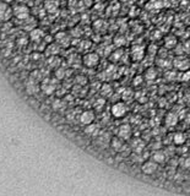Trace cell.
<instances>
[{"instance_id": "cell-1", "label": "cell", "mask_w": 190, "mask_h": 196, "mask_svg": "<svg viewBox=\"0 0 190 196\" xmlns=\"http://www.w3.org/2000/svg\"><path fill=\"white\" fill-rule=\"evenodd\" d=\"M57 77L55 79H50V77H45L42 82H41V91L47 95V96H50L53 95L57 88H58V82H57Z\"/></svg>"}, {"instance_id": "cell-2", "label": "cell", "mask_w": 190, "mask_h": 196, "mask_svg": "<svg viewBox=\"0 0 190 196\" xmlns=\"http://www.w3.org/2000/svg\"><path fill=\"white\" fill-rule=\"evenodd\" d=\"M12 12H14V16L20 20V21H24L26 19H28L31 16V11L28 9V6H26L25 4H17L12 7Z\"/></svg>"}, {"instance_id": "cell-3", "label": "cell", "mask_w": 190, "mask_h": 196, "mask_svg": "<svg viewBox=\"0 0 190 196\" xmlns=\"http://www.w3.org/2000/svg\"><path fill=\"white\" fill-rule=\"evenodd\" d=\"M127 107L124 102H115L110 108V114L115 119H122L127 115Z\"/></svg>"}, {"instance_id": "cell-4", "label": "cell", "mask_w": 190, "mask_h": 196, "mask_svg": "<svg viewBox=\"0 0 190 196\" xmlns=\"http://www.w3.org/2000/svg\"><path fill=\"white\" fill-rule=\"evenodd\" d=\"M98 63H99V55L97 53H86L82 57V64L86 67L93 69L98 65Z\"/></svg>"}, {"instance_id": "cell-5", "label": "cell", "mask_w": 190, "mask_h": 196, "mask_svg": "<svg viewBox=\"0 0 190 196\" xmlns=\"http://www.w3.org/2000/svg\"><path fill=\"white\" fill-rule=\"evenodd\" d=\"M11 16H14V12H12V9L11 6H9V4L1 1L0 2V21H4V22H7Z\"/></svg>"}, {"instance_id": "cell-6", "label": "cell", "mask_w": 190, "mask_h": 196, "mask_svg": "<svg viewBox=\"0 0 190 196\" xmlns=\"http://www.w3.org/2000/svg\"><path fill=\"white\" fill-rule=\"evenodd\" d=\"M95 112L93 110H91V109H87V110H84L81 114H80V117H79V121L82 124V125H90V124H92L93 121H95Z\"/></svg>"}, {"instance_id": "cell-7", "label": "cell", "mask_w": 190, "mask_h": 196, "mask_svg": "<svg viewBox=\"0 0 190 196\" xmlns=\"http://www.w3.org/2000/svg\"><path fill=\"white\" fill-rule=\"evenodd\" d=\"M158 169V163H156L155 161H146L141 164V172L146 175H152L157 172Z\"/></svg>"}, {"instance_id": "cell-8", "label": "cell", "mask_w": 190, "mask_h": 196, "mask_svg": "<svg viewBox=\"0 0 190 196\" xmlns=\"http://www.w3.org/2000/svg\"><path fill=\"white\" fill-rule=\"evenodd\" d=\"M120 138H123L124 141L129 140L132 135V129H131V125L130 124H122L119 128H118V132H117Z\"/></svg>"}, {"instance_id": "cell-9", "label": "cell", "mask_w": 190, "mask_h": 196, "mask_svg": "<svg viewBox=\"0 0 190 196\" xmlns=\"http://www.w3.org/2000/svg\"><path fill=\"white\" fill-rule=\"evenodd\" d=\"M130 55H131L132 60L140 62V60H142L144 57H145V48H144L142 45H134V47L131 48Z\"/></svg>"}, {"instance_id": "cell-10", "label": "cell", "mask_w": 190, "mask_h": 196, "mask_svg": "<svg viewBox=\"0 0 190 196\" xmlns=\"http://www.w3.org/2000/svg\"><path fill=\"white\" fill-rule=\"evenodd\" d=\"M109 145H110L112 150H113V151H115V152H122V151L125 148L124 140H123V138H120L119 136H114V137H112V138H110V141H109Z\"/></svg>"}, {"instance_id": "cell-11", "label": "cell", "mask_w": 190, "mask_h": 196, "mask_svg": "<svg viewBox=\"0 0 190 196\" xmlns=\"http://www.w3.org/2000/svg\"><path fill=\"white\" fill-rule=\"evenodd\" d=\"M39 85H41L39 82H36V81H33V80H31V79H28V81H27L26 85H25L26 92H27L30 96L37 95V93L41 91V86H39Z\"/></svg>"}, {"instance_id": "cell-12", "label": "cell", "mask_w": 190, "mask_h": 196, "mask_svg": "<svg viewBox=\"0 0 190 196\" xmlns=\"http://www.w3.org/2000/svg\"><path fill=\"white\" fill-rule=\"evenodd\" d=\"M173 65L175 66L178 70H180V71H187V70H189L190 67V62L184 57H178V58L174 59Z\"/></svg>"}, {"instance_id": "cell-13", "label": "cell", "mask_w": 190, "mask_h": 196, "mask_svg": "<svg viewBox=\"0 0 190 196\" xmlns=\"http://www.w3.org/2000/svg\"><path fill=\"white\" fill-rule=\"evenodd\" d=\"M55 42H57L60 47L66 48V47L70 45L71 39H70V36L66 34V32H59V33H57V36H55Z\"/></svg>"}, {"instance_id": "cell-14", "label": "cell", "mask_w": 190, "mask_h": 196, "mask_svg": "<svg viewBox=\"0 0 190 196\" xmlns=\"http://www.w3.org/2000/svg\"><path fill=\"white\" fill-rule=\"evenodd\" d=\"M44 37H45V34H44V32H43V30H41V28H38V27L33 28L31 32H30V34H28V38L31 39L33 43L41 42Z\"/></svg>"}, {"instance_id": "cell-15", "label": "cell", "mask_w": 190, "mask_h": 196, "mask_svg": "<svg viewBox=\"0 0 190 196\" xmlns=\"http://www.w3.org/2000/svg\"><path fill=\"white\" fill-rule=\"evenodd\" d=\"M178 121H179V118H178V115H177L175 113H173V112L167 113V115L164 117V124H166L168 128L175 126V125L178 124Z\"/></svg>"}, {"instance_id": "cell-16", "label": "cell", "mask_w": 190, "mask_h": 196, "mask_svg": "<svg viewBox=\"0 0 190 196\" xmlns=\"http://www.w3.org/2000/svg\"><path fill=\"white\" fill-rule=\"evenodd\" d=\"M21 22H22V28L25 31H28V32H31L32 30L36 28V26H37V21L32 16H30L28 19H26V20H24Z\"/></svg>"}, {"instance_id": "cell-17", "label": "cell", "mask_w": 190, "mask_h": 196, "mask_svg": "<svg viewBox=\"0 0 190 196\" xmlns=\"http://www.w3.org/2000/svg\"><path fill=\"white\" fill-rule=\"evenodd\" d=\"M151 158H152V161H155L156 163H163L166 160H167V153L164 152V151H162V150H157V151H155L153 153H152V156H151Z\"/></svg>"}, {"instance_id": "cell-18", "label": "cell", "mask_w": 190, "mask_h": 196, "mask_svg": "<svg viewBox=\"0 0 190 196\" xmlns=\"http://www.w3.org/2000/svg\"><path fill=\"white\" fill-rule=\"evenodd\" d=\"M45 52H47V54H49V57L58 55L60 53V45L58 43H50L45 47Z\"/></svg>"}, {"instance_id": "cell-19", "label": "cell", "mask_w": 190, "mask_h": 196, "mask_svg": "<svg viewBox=\"0 0 190 196\" xmlns=\"http://www.w3.org/2000/svg\"><path fill=\"white\" fill-rule=\"evenodd\" d=\"M85 134H87L89 136L96 137V136L99 135V126H98L97 124H95V123H92V124H90V125H86Z\"/></svg>"}, {"instance_id": "cell-20", "label": "cell", "mask_w": 190, "mask_h": 196, "mask_svg": "<svg viewBox=\"0 0 190 196\" xmlns=\"http://www.w3.org/2000/svg\"><path fill=\"white\" fill-rule=\"evenodd\" d=\"M173 143H175V145H184L185 143V141H187V135L184 134V132H180V131H178V132H175L174 135H173Z\"/></svg>"}, {"instance_id": "cell-21", "label": "cell", "mask_w": 190, "mask_h": 196, "mask_svg": "<svg viewBox=\"0 0 190 196\" xmlns=\"http://www.w3.org/2000/svg\"><path fill=\"white\" fill-rule=\"evenodd\" d=\"M131 147H132V150L135 151V153H141V152L144 151V148H145V143H144L142 140L135 138V140L132 141V143H131Z\"/></svg>"}, {"instance_id": "cell-22", "label": "cell", "mask_w": 190, "mask_h": 196, "mask_svg": "<svg viewBox=\"0 0 190 196\" xmlns=\"http://www.w3.org/2000/svg\"><path fill=\"white\" fill-rule=\"evenodd\" d=\"M44 7L48 12H54L58 10V2L55 0H47L44 4Z\"/></svg>"}, {"instance_id": "cell-23", "label": "cell", "mask_w": 190, "mask_h": 196, "mask_svg": "<svg viewBox=\"0 0 190 196\" xmlns=\"http://www.w3.org/2000/svg\"><path fill=\"white\" fill-rule=\"evenodd\" d=\"M60 64H62V60L57 55H53V57H50L48 59V65H49V67H52V69L57 70L58 67H60Z\"/></svg>"}, {"instance_id": "cell-24", "label": "cell", "mask_w": 190, "mask_h": 196, "mask_svg": "<svg viewBox=\"0 0 190 196\" xmlns=\"http://www.w3.org/2000/svg\"><path fill=\"white\" fill-rule=\"evenodd\" d=\"M30 79L33 80V81H36V82H39V83H41L45 77H43V74H42L41 70H34V71H32L31 72Z\"/></svg>"}, {"instance_id": "cell-25", "label": "cell", "mask_w": 190, "mask_h": 196, "mask_svg": "<svg viewBox=\"0 0 190 196\" xmlns=\"http://www.w3.org/2000/svg\"><path fill=\"white\" fill-rule=\"evenodd\" d=\"M101 93H102V97H109L113 93L112 86L109 83H103L101 87Z\"/></svg>"}, {"instance_id": "cell-26", "label": "cell", "mask_w": 190, "mask_h": 196, "mask_svg": "<svg viewBox=\"0 0 190 196\" xmlns=\"http://www.w3.org/2000/svg\"><path fill=\"white\" fill-rule=\"evenodd\" d=\"M175 44H177V38H175V37H173V36H168V37L164 39V45H166L168 49L174 48V47H175Z\"/></svg>"}, {"instance_id": "cell-27", "label": "cell", "mask_w": 190, "mask_h": 196, "mask_svg": "<svg viewBox=\"0 0 190 196\" xmlns=\"http://www.w3.org/2000/svg\"><path fill=\"white\" fill-rule=\"evenodd\" d=\"M55 77H57L58 80H63V79L66 77V70H65V67L60 66V67H58V69L55 70Z\"/></svg>"}, {"instance_id": "cell-28", "label": "cell", "mask_w": 190, "mask_h": 196, "mask_svg": "<svg viewBox=\"0 0 190 196\" xmlns=\"http://www.w3.org/2000/svg\"><path fill=\"white\" fill-rule=\"evenodd\" d=\"M104 105H106V99H104V97H101L98 99H96L93 107H95L96 110H102L104 108Z\"/></svg>"}, {"instance_id": "cell-29", "label": "cell", "mask_w": 190, "mask_h": 196, "mask_svg": "<svg viewBox=\"0 0 190 196\" xmlns=\"http://www.w3.org/2000/svg\"><path fill=\"white\" fill-rule=\"evenodd\" d=\"M64 105H65V103H64V100L62 99H55L54 102H53V104H52V108L54 109V110H60V109H63Z\"/></svg>"}, {"instance_id": "cell-30", "label": "cell", "mask_w": 190, "mask_h": 196, "mask_svg": "<svg viewBox=\"0 0 190 196\" xmlns=\"http://www.w3.org/2000/svg\"><path fill=\"white\" fill-rule=\"evenodd\" d=\"M156 75H157V72H156L155 69H149V70L146 71L145 77H146L147 80H153V79H156Z\"/></svg>"}, {"instance_id": "cell-31", "label": "cell", "mask_w": 190, "mask_h": 196, "mask_svg": "<svg viewBox=\"0 0 190 196\" xmlns=\"http://www.w3.org/2000/svg\"><path fill=\"white\" fill-rule=\"evenodd\" d=\"M183 167L187 168V169H190V157H187V158L183 161Z\"/></svg>"}, {"instance_id": "cell-32", "label": "cell", "mask_w": 190, "mask_h": 196, "mask_svg": "<svg viewBox=\"0 0 190 196\" xmlns=\"http://www.w3.org/2000/svg\"><path fill=\"white\" fill-rule=\"evenodd\" d=\"M86 81H87V80H86V77H84V76H77V77H76V82H77L79 85H82L81 82L86 83Z\"/></svg>"}, {"instance_id": "cell-33", "label": "cell", "mask_w": 190, "mask_h": 196, "mask_svg": "<svg viewBox=\"0 0 190 196\" xmlns=\"http://www.w3.org/2000/svg\"><path fill=\"white\" fill-rule=\"evenodd\" d=\"M190 79V72L187 70V71H183V80H189Z\"/></svg>"}, {"instance_id": "cell-34", "label": "cell", "mask_w": 190, "mask_h": 196, "mask_svg": "<svg viewBox=\"0 0 190 196\" xmlns=\"http://www.w3.org/2000/svg\"><path fill=\"white\" fill-rule=\"evenodd\" d=\"M17 43L21 44V45H22V44H26V43H27V38H19V39H17Z\"/></svg>"}, {"instance_id": "cell-35", "label": "cell", "mask_w": 190, "mask_h": 196, "mask_svg": "<svg viewBox=\"0 0 190 196\" xmlns=\"http://www.w3.org/2000/svg\"><path fill=\"white\" fill-rule=\"evenodd\" d=\"M1 1H4V2H6V4H10L12 0H1Z\"/></svg>"}, {"instance_id": "cell-36", "label": "cell", "mask_w": 190, "mask_h": 196, "mask_svg": "<svg viewBox=\"0 0 190 196\" xmlns=\"http://www.w3.org/2000/svg\"><path fill=\"white\" fill-rule=\"evenodd\" d=\"M15 1H17V2H24L25 0H15Z\"/></svg>"}]
</instances>
